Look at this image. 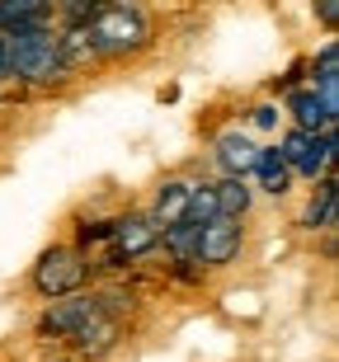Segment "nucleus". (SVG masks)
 <instances>
[{"label": "nucleus", "instance_id": "1", "mask_svg": "<svg viewBox=\"0 0 339 362\" xmlns=\"http://www.w3.org/2000/svg\"><path fill=\"white\" fill-rule=\"evenodd\" d=\"M85 33H90V47H95V66H122V62H137L142 52L156 47V19L137 0L95 5Z\"/></svg>", "mask_w": 339, "mask_h": 362}, {"label": "nucleus", "instance_id": "2", "mask_svg": "<svg viewBox=\"0 0 339 362\" xmlns=\"http://www.w3.org/2000/svg\"><path fill=\"white\" fill-rule=\"evenodd\" d=\"M10 42V85H24V90H57V85L76 81L62 57V42H57V24L52 28H14V33H0Z\"/></svg>", "mask_w": 339, "mask_h": 362}, {"label": "nucleus", "instance_id": "3", "mask_svg": "<svg viewBox=\"0 0 339 362\" xmlns=\"http://www.w3.org/2000/svg\"><path fill=\"white\" fill-rule=\"evenodd\" d=\"M85 287H95V273H90V259L71 240H52L28 264V292L38 301H57V296L85 292Z\"/></svg>", "mask_w": 339, "mask_h": 362}, {"label": "nucleus", "instance_id": "4", "mask_svg": "<svg viewBox=\"0 0 339 362\" xmlns=\"http://www.w3.org/2000/svg\"><path fill=\"white\" fill-rule=\"evenodd\" d=\"M161 255V230L151 226L146 212H118L113 216V230H109V255H104V264H90V273H104V282L113 278V273L132 269V264H142V259Z\"/></svg>", "mask_w": 339, "mask_h": 362}, {"label": "nucleus", "instance_id": "5", "mask_svg": "<svg viewBox=\"0 0 339 362\" xmlns=\"http://www.w3.org/2000/svg\"><path fill=\"white\" fill-rule=\"evenodd\" d=\"M335 146H339L335 132L311 136V132H297V127H287V132L273 141V151H278V156H283V165H287V175H292V179H306V184H316V179L330 175Z\"/></svg>", "mask_w": 339, "mask_h": 362}, {"label": "nucleus", "instance_id": "6", "mask_svg": "<svg viewBox=\"0 0 339 362\" xmlns=\"http://www.w3.org/2000/svg\"><path fill=\"white\" fill-rule=\"evenodd\" d=\"M99 315V296L95 287H85V292H71V296H57V301H42V310L33 315V339H57V344H67L85 320H95Z\"/></svg>", "mask_w": 339, "mask_h": 362}, {"label": "nucleus", "instance_id": "7", "mask_svg": "<svg viewBox=\"0 0 339 362\" xmlns=\"http://www.w3.org/2000/svg\"><path fill=\"white\" fill-rule=\"evenodd\" d=\"M122 344H127V325L99 310L95 320H85L81 329L67 339V358H76V362H109Z\"/></svg>", "mask_w": 339, "mask_h": 362}, {"label": "nucleus", "instance_id": "8", "mask_svg": "<svg viewBox=\"0 0 339 362\" xmlns=\"http://www.w3.org/2000/svg\"><path fill=\"white\" fill-rule=\"evenodd\" d=\"M241 255H245V221L217 216V221H207V226L198 230V259H193V264H198L203 273L231 269Z\"/></svg>", "mask_w": 339, "mask_h": 362}, {"label": "nucleus", "instance_id": "9", "mask_svg": "<svg viewBox=\"0 0 339 362\" xmlns=\"http://www.w3.org/2000/svg\"><path fill=\"white\" fill-rule=\"evenodd\" d=\"M259 146L245 127H226V132L212 136V165H217V179H250L259 160Z\"/></svg>", "mask_w": 339, "mask_h": 362}, {"label": "nucleus", "instance_id": "10", "mask_svg": "<svg viewBox=\"0 0 339 362\" xmlns=\"http://www.w3.org/2000/svg\"><path fill=\"white\" fill-rule=\"evenodd\" d=\"M189 198H193V179L189 175H165L161 184H156V193H151V226L156 230H170L184 221V212H189Z\"/></svg>", "mask_w": 339, "mask_h": 362}, {"label": "nucleus", "instance_id": "11", "mask_svg": "<svg viewBox=\"0 0 339 362\" xmlns=\"http://www.w3.org/2000/svg\"><path fill=\"white\" fill-rule=\"evenodd\" d=\"M283 113L292 118V127H297V132H311V136H326V132H335V127H339V113L321 104L306 85H301V90H292L283 99Z\"/></svg>", "mask_w": 339, "mask_h": 362}, {"label": "nucleus", "instance_id": "12", "mask_svg": "<svg viewBox=\"0 0 339 362\" xmlns=\"http://www.w3.org/2000/svg\"><path fill=\"white\" fill-rule=\"evenodd\" d=\"M335 202H339V184H335V175H326V179H316V188H311V198H306V207H301V216H297V226L301 230H335Z\"/></svg>", "mask_w": 339, "mask_h": 362}, {"label": "nucleus", "instance_id": "13", "mask_svg": "<svg viewBox=\"0 0 339 362\" xmlns=\"http://www.w3.org/2000/svg\"><path fill=\"white\" fill-rule=\"evenodd\" d=\"M250 188H255V198H287L292 193V175H287L283 156L273 146H259V160H255V175H250Z\"/></svg>", "mask_w": 339, "mask_h": 362}, {"label": "nucleus", "instance_id": "14", "mask_svg": "<svg viewBox=\"0 0 339 362\" xmlns=\"http://www.w3.org/2000/svg\"><path fill=\"white\" fill-rule=\"evenodd\" d=\"M52 28V0H0V33Z\"/></svg>", "mask_w": 339, "mask_h": 362}, {"label": "nucleus", "instance_id": "15", "mask_svg": "<svg viewBox=\"0 0 339 362\" xmlns=\"http://www.w3.org/2000/svg\"><path fill=\"white\" fill-rule=\"evenodd\" d=\"M212 198H217V216H226V221H250V212H255L250 179H212Z\"/></svg>", "mask_w": 339, "mask_h": 362}, {"label": "nucleus", "instance_id": "16", "mask_svg": "<svg viewBox=\"0 0 339 362\" xmlns=\"http://www.w3.org/2000/svg\"><path fill=\"white\" fill-rule=\"evenodd\" d=\"M161 250H165V264H193L198 259V226L179 221V226L161 230Z\"/></svg>", "mask_w": 339, "mask_h": 362}, {"label": "nucleus", "instance_id": "17", "mask_svg": "<svg viewBox=\"0 0 339 362\" xmlns=\"http://www.w3.org/2000/svg\"><path fill=\"white\" fill-rule=\"evenodd\" d=\"M189 226L203 230L207 221H217V198H212V179H193V198H189V212H184Z\"/></svg>", "mask_w": 339, "mask_h": 362}, {"label": "nucleus", "instance_id": "18", "mask_svg": "<svg viewBox=\"0 0 339 362\" xmlns=\"http://www.w3.org/2000/svg\"><path fill=\"white\" fill-rule=\"evenodd\" d=\"M245 122H250L255 132H278V122H283V104H278V99H259V104L245 108Z\"/></svg>", "mask_w": 339, "mask_h": 362}, {"label": "nucleus", "instance_id": "19", "mask_svg": "<svg viewBox=\"0 0 339 362\" xmlns=\"http://www.w3.org/2000/svg\"><path fill=\"white\" fill-rule=\"evenodd\" d=\"M321 71H339V42L335 38H326V42H321V52L306 62V76H321Z\"/></svg>", "mask_w": 339, "mask_h": 362}, {"label": "nucleus", "instance_id": "20", "mask_svg": "<svg viewBox=\"0 0 339 362\" xmlns=\"http://www.w3.org/2000/svg\"><path fill=\"white\" fill-rule=\"evenodd\" d=\"M301 85H306V62H292V66H287L283 76L273 81V94H278V99H287V94L301 90Z\"/></svg>", "mask_w": 339, "mask_h": 362}, {"label": "nucleus", "instance_id": "21", "mask_svg": "<svg viewBox=\"0 0 339 362\" xmlns=\"http://www.w3.org/2000/svg\"><path fill=\"white\" fill-rule=\"evenodd\" d=\"M165 269H170V278H175L179 287H203V278H207L198 264H165Z\"/></svg>", "mask_w": 339, "mask_h": 362}, {"label": "nucleus", "instance_id": "22", "mask_svg": "<svg viewBox=\"0 0 339 362\" xmlns=\"http://www.w3.org/2000/svg\"><path fill=\"white\" fill-rule=\"evenodd\" d=\"M10 85V42L0 38V90Z\"/></svg>", "mask_w": 339, "mask_h": 362}, {"label": "nucleus", "instance_id": "23", "mask_svg": "<svg viewBox=\"0 0 339 362\" xmlns=\"http://www.w3.org/2000/svg\"><path fill=\"white\" fill-rule=\"evenodd\" d=\"M316 19H321L326 28H335V19H339V5H330V0H326V5H316Z\"/></svg>", "mask_w": 339, "mask_h": 362}, {"label": "nucleus", "instance_id": "24", "mask_svg": "<svg viewBox=\"0 0 339 362\" xmlns=\"http://www.w3.org/2000/svg\"><path fill=\"white\" fill-rule=\"evenodd\" d=\"M47 362H76V358H67V353H62V358H47Z\"/></svg>", "mask_w": 339, "mask_h": 362}]
</instances>
